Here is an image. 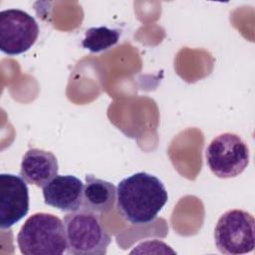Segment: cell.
<instances>
[{
	"instance_id": "8fae6325",
	"label": "cell",
	"mask_w": 255,
	"mask_h": 255,
	"mask_svg": "<svg viewBox=\"0 0 255 255\" xmlns=\"http://www.w3.org/2000/svg\"><path fill=\"white\" fill-rule=\"evenodd\" d=\"M120 36L119 29H111L106 26L92 27L86 31L82 46L92 53L103 52L115 46L119 42Z\"/></svg>"
},
{
	"instance_id": "3957f363",
	"label": "cell",
	"mask_w": 255,
	"mask_h": 255,
	"mask_svg": "<svg viewBox=\"0 0 255 255\" xmlns=\"http://www.w3.org/2000/svg\"><path fill=\"white\" fill-rule=\"evenodd\" d=\"M67 253L73 255H105L112 238L102 224L99 213L79 209L63 218Z\"/></svg>"
},
{
	"instance_id": "6da1fadb",
	"label": "cell",
	"mask_w": 255,
	"mask_h": 255,
	"mask_svg": "<svg viewBox=\"0 0 255 255\" xmlns=\"http://www.w3.org/2000/svg\"><path fill=\"white\" fill-rule=\"evenodd\" d=\"M167 199L161 180L144 171L124 178L117 186V207L122 216L134 225L151 222Z\"/></svg>"
},
{
	"instance_id": "30bf717a",
	"label": "cell",
	"mask_w": 255,
	"mask_h": 255,
	"mask_svg": "<svg viewBox=\"0 0 255 255\" xmlns=\"http://www.w3.org/2000/svg\"><path fill=\"white\" fill-rule=\"evenodd\" d=\"M117 200V187L110 181L87 174L83 189L81 208L95 213L110 211Z\"/></svg>"
},
{
	"instance_id": "9c48e42d",
	"label": "cell",
	"mask_w": 255,
	"mask_h": 255,
	"mask_svg": "<svg viewBox=\"0 0 255 255\" xmlns=\"http://www.w3.org/2000/svg\"><path fill=\"white\" fill-rule=\"evenodd\" d=\"M20 176L30 184L38 187L45 186L56 175L59 165L57 157L51 152L40 148H30L24 154Z\"/></svg>"
},
{
	"instance_id": "52a82bcc",
	"label": "cell",
	"mask_w": 255,
	"mask_h": 255,
	"mask_svg": "<svg viewBox=\"0 0 255 255\" xmlns=\"http://www.w3.org/2000/svg\"><path fill=\"white\" fill-rule=\"evenodd\" d=\"M29 211V189L19 175L0 174V227L7 229L20 221Z\"/></svg>"
},
{
	"instance_id": "277c9868",
	"label": "cell",
	"mask_w": 255,
	"mask_h": 255,
	"mask_svg": "<svg viewBox=\"0 0 255 255\" xmlns=\"http://www.w3.org/2000/svg\"><path fill=\"white\" fill-rule=\"evenodd\" d=\"M214 241L223 254L239 255L255 247V220L247 211L232 209L224 212L214 229Z\"/></svg>"
},
{
	"instance_id": "5b68a950",
	"label": "cell",
	"mask_w": 255,
	"mask_h": 255,
	"mask_svg": "<svg viewBox=\"0 0 255 255\" xmlns=\"http://www.w3.org/2000/svg\"><path fill=\"white\" fill-rule=\"evenodd\" d=\"M206 163L220 178L241 174L248 166L250 152L247 143L236 133L224 132L214 137L205 150Z\"/></svg>"
},
{
	"instance_id": "7a4b0ae2",
	"label": "cell",
	"mask_w": 255,
	"mask_h": 255,
	"mask_svg": "<svg viewBox=\"0 0 255 255\" xmlns=\"http://www.w3.org/2000/svg\"><path fill=\"white\" fill-rule=\"evenodd\" d=\"M17 244L24 255H62L67 251L64 223L56 215L35 213L22 225Z\"/></svg>"
},
{
	"instance_id": "ba28073f",
	"label": "cell",
	"mask_w": 255,
	"mask_h": 255,
	"mask_svg": "<svg viewBox=\"0 0 255 255\" xmlns=\"http://www.w3.org/2000/svg\"><path fill=\"white\" fill-rule=\"evenodd\" d=\"M44 202L65 212L81 208L84 183L74 175H56L42 187Z\"/></svg>"
},
{
	"instance_id": "8992f818",
	"label": "cell",
	"mask_w": 255,
	"mask_h": 255,
	"mask_svg": "<svg viewBox=\"0 0 255 255\" xmlns=\"http://www.w3.org/2000/svg\"><path fill=\"white\" fill-rule=\"evenodd\" d=\"M39 36L35 18L20 9L0 12V50L9 56L28 51Z\"/></svg>"
}]
</instances>
